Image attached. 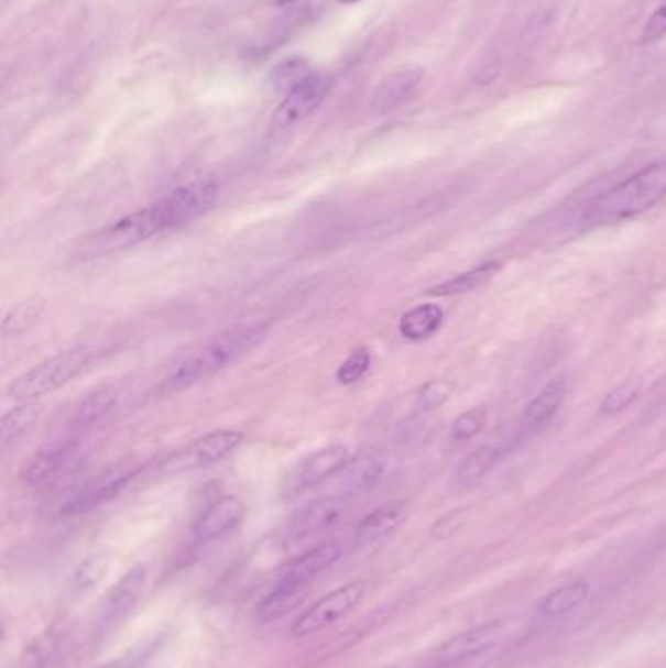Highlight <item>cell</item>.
<instances>
[{"instance_id": "obj_22", "label": "cell", "mask_w": 666, "mask_h": 668, "mask_svg": "<svg viewBox=\"0 0 666 668\" xmlns=\"http://www.w3.org/2000/svg\"><path fill=\"white\" fill-rule=\"evenodd\" d=\"M444 321V311L436 304L416 305L398 321V330L407 340L430 339L438 332Z\"/></svg>"}, {"instance_id": "obj_25", "label": "cell", "mask_w": 666, "mask_h": 668, "mask_svg": "<svg viewBox=\"0 0 666 668\" xmlns=\"http://www.w3.org/2000/svg\"><path fill=\"white\" fill-rule=\"evenodd\" d=\"M499 270H501V262H484V264L477 266V269L463 272V274H459L456 278L448 280V282H444V284L434 286L433 289H428V294L438 297L468 294V292H473L477 287L484 286L489 280L499 274Z\"/></svg>"}, {"instance_id": "obj_4", "label": "cell", "mask_w": 666, "mask_h": 668, "mask_svg": "<svg viewBox=\"0 0 666 668\" xmlns=\"http://www.w3.org/2000/svg\"><path fill=\"white\" fill-rule=\"evenodd\" d=\"M92 358V350L87 347L69 348L55 357L47 358L30 372L22 373L9 385L10 399L32 401L57 391L77 377L87 368Z\"/></svg>"}, {"instance_id": "obj_8", "label": "cell", "mask_w": 666, "mask_h": 668, "mask_svg": "<svg viewBox=\"0 0 666 668\" xmlns=\"http://www.w3.org/2000/svg\"><path fill=\"white\" fill-rule=\"evenodd\" d=\"M85 460V451L78 442H65L52 446L40 451L32 460L28 461L20 479L22 483L34 489L55 485L70 473Z\"/></svg>"}, {"instance_id": "obj_20", "label": "cell", "mask_w": 666, "mask_h": 668, "mask_svg": "<svg viewBox=\"0 0 666 668\" xmlns=\"http://www.w3.org/2000/svg\"><path fill=\"white\" fill-rule=\"evenodd\" d=\"M309 594V584L299 582H277L276 589L269 596L260 600L256 606V617L262 624H270L286 617L290 612L302 604Z\"/></svg>"}, {"instance_id": "obj_23", "label": "cell", "mask_w": 666, "mask_h": 668, "mask_svg": "<svg viewBox=\"0 0 666 668\" xmlns=\"http://www.w3.org/2000/svg\"><path fill=\"white\" fill-rule=\"evenodd\" d=\"M590 587L585 581L569 582V584H563L559 589L549 592L542 604H539V614L547 617V620H557V617L567 616L571 614L572 610L589 599Z\"/></svg>"}, {"instance_id": "obj_36", "label": "cell", "mask_w": 666, "mask_h": 668, "mask_svg": "<svg viewBox=\"0 0 666 668\" xmlns=\"http://www.w3.org/2000/svg\"><path fill=\"white\" fill-rule=\"evenodd\" d=\"M466 516H468V511H466V508L451 511V513L446 514V516H441L440 521L436 522L433 529H430V536H433L434 539L450 538V536H454V534L463 526Z\"/></svg>"}, {"instance_id": "obj_3", "label": "cell", "mask_w": 666, "mask_h": 668, "mask_svg": "<svg viewBox=\"0 0 666 668\" xmlns=\"http://www.w3.org/2000/svg\"><path fill=\"white\" fill-rule=\"evenodd\" d=\"M163 231H168V223L161 204L155 201L148 208L130 213L128 218H121L112 226L88 234L87 239H83L78 244V256L80 259L112 256L118 252L130 251Z\"/></svg>"}, {"instance_id": "obj_38", "label": "cell", "mask_w": 666, "mask_h": 668, "mask_svg": "<svg viewBox=\"0 0 666 668\" xmlns=\"http://www.w3.org/2000/svg\"><path fill=\"white\" fill-rule=\"evenodd\" d=\"M280 4H286V2H294V0H277Z\"/></svg>"}, {"instance_id": "obj_7", "label": "cell", "mask_w": 666, "mask_h": 668, "mask_svg": "<svg viewBox=\"0 0 666 668\" xmlns=\"http://www.w3.org/2000/svg\"><path fill=\"white\" fill-rule=\"evenodd\" d=\"M219 194L214 178H194L190 183L182 184L174 188L171 194H166L163 200H159L161 208L165 211L168 229H178V227L190 223L194 219L201 218L214 208Z\"/></svg>"}, {"instance_id": "obj_12", "label": "cell", "mask_w": 666, "mask_h": 668, "mask_svg": "<svg viewBox=\"0 0 666 668\" xmlns=\"http://www.w3.org/2000/svg\"><path fill=\"white\" fill-rule=\"evenodd\" d=\"M348 501H350L348 496L329 495L305 504L294 514L287 526L290 538H312L325 529L337 526L338 521L347 514Z\"/></svg>"}, {"instance_id": "obj_19", "label": "cell", "mask_w": 666, "mask_h": 668, "mask_svg": "<svg viewBox=\"0 0 666 668\" xmlns=\"http://www.w3.org/2000/svg\"><path fill=\"white\" fill-rule=\"evenodd\" d=\"M145 584H148V569L141 565L123 574L120 581L113 584L110 594L106 596L105 606H102V617H105L106 624L118 622L125 614H130L139 599L143 596Z\"/></svg>"}, {"instance_id": "obj_27", "label": "cell", "mask_w": 666, "mask_h": 668, "mask_svg": "<svg viewBox=\"0 0 666 668\" xmlns=\"http://www.w3.org/2000/svg\"><path fill=\"white\" fill-rule=\"evenodd\" d=\"M499 460V450L496 448H479L471 451L466 460L459 463V468L454 473V485L458 489H471L477 483H481L487 473L494 468Z\"/></svg>"}, {"instance_id": "obj_6", "label": "cell", "mask_w": 666, "mask_h": 668, "mask_svg": "<svg viewBox=\"0 0 666 668\" xmlns=\"http://www.w3.org/2000/svg\"><path fill=\"white\" fill-rule=\"evenodd\" d=\"M244 436L237 430H216L188 443L186 448L173 453L168 460L161 463V471L165 473H186L194 469L209 468L214 463L229 458L233 451L239 450Z\"/></svg>"}, {"instance_id": "obj_24", "label": "cell", "mask_w": 666, "mask_h": 668, "mask_svg": "<svg viewBox=\"0 0 666 668\" xmlns=\"http://www.w3.org/2000/svg\"><path fill=\"white\" fill-rule=\"evenodd\" d=\"M42 417H44V407L37 403H24L20 407L10 408L0 420V443L9 446L10 442H14L20 436L30 432Z\"/></svg>"}, {"instance_id": "obj_33", "label": "cell", "mask_w": 666, "mask_h": 668, "mask_svg": "<svg viewBox=\"0 0 666 668\" xmlns=\"http://www.w3.org/2000/svg\"><path fill=\"white\" fill-rule=\"evenodd\" d=\"M309 73H312V69H309V65H307L305 59H286V62L277 65L276 69H274L272 80H274L276 88H284L287 92L290 88L295 87Z\"/></svg>"}, {"instance_id": "obj_14", "label": "cell", "mask_w": 666, "mask_h": 668, "mask_svg": "<svg viewBox=\"0 0 666 668\" xmlns=\"http://www.w3.org/2000/svg\"><path fill=\"white\" fill-rule=\"evenodd\" d=\"M247 506L239 496L227 495L209 504L194 524V538L199 544H209L226 538L241 526Z\"/></svg>"}, {"instance_id": "obj_13", "label": "cell", "mask_w": 666, "mask_h": 668, "mask_svg": "<svg viewBox=\"0 0 666 668\" xmlns=\"http://www.w3.org/2000/svg\"><path fill=\"white\" fill-rule=\"evenodd\" d=\"M385 471V456L380 451H360L350 456L345 468L330 479L332 495L352 496L370 489Z\"/></svg>"}, {"instance_id": "obj_28", "label": "cell", "mask_w": 666, "mask_h": 668, "mask_svg": "<svg viewBox=\"0 0 666 668\" xmlns=\"http://www.w3.org/2000/svg\"><path fill=\"white\" fill-rule=\"evenodd\" d=\"M44 311L45 299L42 296H37V294L12 305L9 311L4 313V319H2V335H4V339L18 337V335L26 332L42 317V313Z\"/></svg>"}, {"instance_id": "obj_37", "label": "cell", "mask_w": 666, "mask_h": 668, "mask_svg": "<svg viewBox=\"0 0 666 668\" xmlns=\"http://www.w3.org/2000/svg\"><path fill=\"white\" fill-rule=\"evenodd\" d=\"M338 2H345V4H352V2H360V0H338Z\"/></svg>"}, {"instance_id": "obj_31", "label": "cell", "mask_w": 666, "mask_h": 668, "mask_svg": "<svg viewBox=\"0 0 666 668\" xmlns=\"http://www.w3.org/2000/svg\"><path fill=\"white\" fill-rule=\"evenodd\" d=\"M484 425H487V407L479 405V407L469 408L454 420L451 438L458 442H466V440L476 438L483 430Z\"/></svg>"}, {"instance_id": "obj_16", "label": "cell", "mask_w": 666, "mask_h": 668, "mask_svg": "<svg viewBox=\"0 0 666 668\" xmlns=\"http://www.w3.org/2000/svg\"><path fill=\"white\" fill-rule=\"evenodd\" d=\"M408 506L401 501L387 503L368 514L356 528L354 546L373 547L380 546L381 541L390 538L391 534L397 532L398 526L407 521Z\"/></svg>"}, {"instance_id": "obj_10", "label": "cell", "mask_w": 666, "mask_h": 668, "mask_svg": "<svg viewBox=\"0 0 666 668\" xmlns=\"http://www.w3.org/2000/svg\"><path fill=\"white\" fill-rule=\"evenodd\" d=\"M504 624L502 622H489L468 629L463 634L451 637L433 653V660L440 667H451L469 659L481 657L483 653L493 649L496 643L502 642Z\"/></svg>"}, {"instance_id": "obj_5", "label": "cell", "mask_w": 666, "mask_h": 668, "mask_svg": "<svg viewBox=\"0 0 666 668\" xmlns=\"http://www.w3.org/2000/svg\"><path fill=\"white\" fill-rule=\"evenodd\" d=\"M363 594H365V582L363 581L348 582L345 587L335 589L297 617V622L292 627V635L303 639V637L329 629L330 625L347 617L362 602Z\"/></svg>"}, {"instance_id": "obj_1", "label": "cell", "mask_w": 666, "mask_h": 668, "mask_svg": "<svg viewBox=\"0 0 666 668\" xmlns=\"http://www.w3.org/2000/svg\"><path fill=\"white\" fill-rule=\"evenodd\" d=\"M272 325V321L247 322L223 330L216 339L209 340L208 344L186 358L171 375H166L155 390L156 397H171L196 383L206 382L216 373L223 372L226 368L260 347L269 337Z\"/></svg>"}, {"instance_id": "obj_21", "label": "cell", "mask_w": 666, "mask_h": 668, "mask_svg": "<svg viewBox=\"0 0 666 668\" xmlns=\"http://www.w3.org/2000/svg\"><path fill=\"white\" fill-rule=\"evenodd\" d=\"M135 471L131 473H121V475H113V478L100 479L96 485L88 486L85 489L77 499H73L67 506H65V514H80L92 511L96 506L110 501L116 495H120L121 491L128 486L131 479H135Z\"/></svg>"}, {"instance_id": "obj_15", "label": "cell", "mask_w": 666, "mask_h": 668, "mask_svg": "<svg viewBox=\"0 0 666 668\" xmlns=\"http://www.w3.org/2000/svg\"><path fill=\"white\" fill-rule=\"evenodd\" d=\"M342 556V546L338 541H327L320 546L313 547L302 556L287 561L277 574V582H299V584H312L323 571L337 563Z\"/></svg>"}, {"instance_id": "obj_2", "label": "cell", "mask_w": 666, "mask_h": 668, "mask_svg": "<svg viewBox=\"0 0 666 668\" xmlns=\"http://www.w3.org/2000/svg\"><path fill=\"white\" fill-rule=\"evenodd\" d=\"M665 196L666 161H657L641 168L612 190L598 196L585 211V221L589 226H610L625 221L655 208Z\"/></svg>"}, {"instance_id": "obj_29", "label": "cell", "mask_w": 666, "mask_h": 668, "mask_svg": "<svg viewBox=\"0 0 666 668\" xmlns=\"http://www.w3.org/2000/svg\"><path fill=\"white\" fill-rule=\"evenodd\" d=\"M108 567H110V556L105 551H98L83 559V563L78 565L70 577V591L75 594L90 591L105 577Z\"/></svg>"}, {"instance_id": "obj_35", "label": "cell", "mask_w": 666, "mask_h": 668, "mask_svg": "<svg viewBox=\"0 0 666 668\" xmlns=\"http://www.w3.org/2000/svg\"><path fill=\"white\" fill-rule=\"evenodd\" d=\"M666 35V2L665 4H660L653 14H651L649 20L645 22V26H643V32H641L640 44L641 45H651L657 44L660 42L663 37Z\"/></svg>"}, {"instance_id": "obj_32", "label": "cell", "mask_w": 666, "mask_h": 668, "mask_svg": "<svg viewBox=\"0 0 666 668\" xmlns=\"http://www.w3.org/2000/svg\"><path fill=\"white\" fill-rule=\"evenodd\" d=\"M372 364V354L368 348H356L354 352L338 365L337 370V382L342 385H352V383L360 382L365 372L370 370Z\"/></svg>"}, {"instance_id": "obj_26", "label": "cell", "mask_w": 666, "mask_h": 668, "mask_svg": "<svg viewBox=\"0 0 666 668\" xmlns=\"http://www.w3.org/2000/svg\"><path fill=\"white\" fill-rule=\"evenodd\" d=\"M118 405V395L113 391H98L95 395H90L88 399L80 403V407L75 413L73 418V428L75 430H90L96 428L100 423H105L106 418L112 415Z\"/></svg>"}, {"instance_id": "obj_30", "label": "cell", "mask_w": 666, "mask_h": 668, "mask_svg": "<svg viewBox=\"0 0 666 668\" xmlns=\"http://www.w3.org/2000/svg\"><path fill=\"white\" fill-rule=\"evenodd\" d=\"M454 390H456V385L448 380H434V382L426 383L416 393V410L418 413H433L436 408H440L444 403H448Z\"/></svg>"}, {"instance_id": "obj_34", "label": "cell", "mask_w": 666, "mask_h": 668, "mask_svg": "<svg viewBox=\"0 0 666 668\" xmlns=\"http://www.w3.org/2000/svg\"><path fill=\"white\" fill-rule=\"evenodd\" d=\"M637 395H640V385L623 383V385L615 387L605 395L602 405H600V410L604 415H618V413H622L630 407L633 401L637 399Z\"/></svg>"}, {"instance_id": "obj_11", "label": "cell", "mask_w": 666, "mask_h": 668, "mask_svg": "<svg viewBox=\"0 0 666 668\" xmlns=\"http://www.w3.org/2000/svg\"><path fill=\"white\" fill-rule=\"evenodd\" d=\"M329 95V80L320 73H309L295 87L290 88L282 105L274 113L277 128H292L295 123L309 118Z\"/></svg>"}, {"instance_id": "obj_9", "label": "cell", "mask_w": 666, "mask_h": 668, "mask_svg": "<svg viewBox=\"0 0 666 668\" xmlns=\"http://www.w3.org/2000/svg\"><path fill=\"white\" fill-rule=\"evenodd\" d=\"M350 460V451L342 443H332L327 448H320L305 460L299 461L284 481V493L297 495L320 483H327L337 475L345 463Z\"/></svg>"}, {"instance_id": "obj_17", "label": "cell", "mask_w": 666, "mask_h": 668, "mask_svg": "<svg viewBox=\"0 0 666 668\" xmlns=\"http://www.w3.org/2000/svg\"><path fill=\"white\" fill-rule=\"evenodd\" d=\"M565 397H567V383L563 377L547 383L544 390L529 401L528 407L524 410L522 426H520L522 435H537L544 430L545 426H549L555 415L559 413Z\"/></svg>"}, {"instance_id": "obj_18", "label": "cell", "mask_w": 666, "mask_h": 668, "mask_svg": "<svg viewBox=\"0 0 666 668\" xmlns=\"http://www.w3.org/2000/svg\"><path fill=\"white\" fill-rule=\"evenodd\" d=\"M424 70L421 67H401L383 78L373 96V110L385 113L395 110L415 95L423 83Z\"/></svg>"}]
</instances>
